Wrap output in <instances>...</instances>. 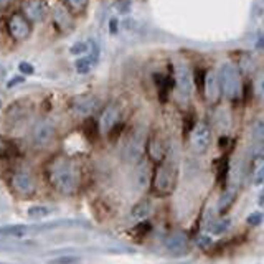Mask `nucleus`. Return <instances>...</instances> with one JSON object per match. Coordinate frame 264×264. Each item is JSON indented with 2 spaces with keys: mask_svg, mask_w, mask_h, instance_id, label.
Segmentation results:
<instances>
[{
  "mask_svg": "<svg viewBox=\"0 0 264 264\" xmlns=\"http://www.w3.org/2000/svg\"><path fill=\"white\" fill-rule=\"evenodd\" d=\"M134 184L139 192H144L151 184V165L147 162H140L139 167L135 168L134 173Z\"/></svg>",
  "mask_w": 264,
  "mask_h": 264,
  "instance_id": "nucleus-15",
  "label": "nucleus"
},
{
  "mask_svg": "<svg viewBox=\"0 0 264 264\" xmlns=\"http://www.w3.org/2000/svg\"><path fill=\"white\" fill-rule=\"evenodd\" d=\"M18 70H20V73L23 74V76H25V74H26V76H30V74L35 73V68H33L30 63H26V62L20 63V65H18Z\"/></svg>",
  "mask_w": 264,
  "mask_h": 264,
  "instance_id": "nucleus-35",
  "label": "nucleus"
},
{
  "mask_svg": "<svg viewBox=\"0 0 264 264\" xmlns=\"http://www.w3.org/2000/svg\"><path fill=\"white\" fill-rule=\"evenodd\" d=\"M264 220V216L261 212H253V213H249L248 215V218H246V223L249 226H259L261 223Z\"/></svg>",
  "mask_w": 264,
  "mask_h": 264,
  "instance_id": "nucleus-31",
  "label": "nucleus"
},
{
  "mask_svg": "<svg viewBox=\"0 0 264 264\" xmlns=\"http://www.w3.org/2000/svg\"><path fill=\"white\" fill-rule=\"evenodd\" d=\"M109 32L112 33V35L114 33H118V20L116 18H112L109 22Z\"/></svg>",
  "mask_w": 264,
  "mask_h": 264,
  "instance_id": "nucleus-38",
  "label": "nucleus"
},
{
  "mask_svg": "<svg viewBox=\"0 0 264 264\" xmlns=\"http://www.w3.org/2000/svg\"><path fill=\"white\" fill-rule=\"evenodd\" d=\"M87 51H90V45L84 43V42H76V43H73L70 46V53L73 56H81Z\"/></svg>",
  "mask_w": 264,
  "mask_h": 264,
  "instance_id": "nucleus-30",
  "label": "nucleus"
},
{
  "mask_svg": "<svg viewBox=\"0 0 264 264\" xmlns=\"http://www.w3.org/2000/svg\"><path fill=\"white\" fill-rule=\"evenodd\" d=\"M74 12H83L87 5V0H66Z\"/></svg>",
  "mask_w": 264,
  "mask_h": 264,
  "instance_id": "nucleus-33",
  "label": "nucleus"
},
{
  "mask_svg": "<svg viewBox=\"0 0 264 264\" xmlns=\"http://www.w3.org/2000/svg\"><path fill=\"white\" fill-rule=\"evenodd\" d=\"M175 86H177V91L182 98L188 99L192 96L193 86H195L193 73L190 68H188V65L184 62L175 65Z\"/></svg>",
  "mask_w": 264,
  "mask_h": 264,
  "instance_id": "nucleus-5",
  "label": "nucleus"
},
{
  "mask_svg": "<svg viewBox=\"0 0 264 264\" xmlns=\"http://www.w3.org/2000/svg\"><path fill=\"white\" fill-rule=\"evenodd\" d=\"M149 152H151V157L154 160H160L165 155V145L159 137L151 139V144H149Z\"/></svg>",
  "mask_w": 264,
  "mask_h": 264,
  "instance_id": "nucleus-23",
  "label": "nucleus"
},
{
  "mask_svg": "<svg viewBox=\"0 0 264 264\" xmlns=\"http://www.w3.org/2000/svg\"><path fill=\"white\" fill-rule=\"evenodd\" d=\"M119 123V107L116 104H109L101 114L99 119V132H111Z\"/></svg>",
  "mask_w": 264,
  "mask_h": 264,
  "instance_id": "nucleus-10",
  "label": "nucleus"
},
{
  "mask_svg": "<svg viewBox=\"0 0 264 264\" xmlns=\"http://www.w3.org/2000/svg\"><path fill=\"white\" fill-rule=\"evenodd\" d=\"M197 243H198V246L207 248V246L212 245V238H210L208 234H200L198 238H197Z\"/></svg>",
  "mask_w": 264,
  "mask_h": 264,
  "instance_id": "nucleus-37",
  "label": "nucleus"
},
{
  "mask_svg": "<svg viewBox=\"0 0 264 264\" xmlns=\"http://www.w3.org/2000/svg\"><path fill=\"white\" fill-rule=\"evenodd\" d=\"M56 134V126L51 119H42L32 129V144L35 147H45L53 140Z\"/></svg>",
  "mask_w": 264,
  "mask_h": 264,
  "instance_id": "nucleus-6",
  "label": "nucleus"
},
{
  "mask_svg": "<svg viewBox=\"0 0 264 264\" xmlns=\"http://www.w3.org/2000/svg\"><path fill=\"white\" fill-rule=\"evenodd\" d=\"M155 83H157V87H159V96L162 101L167 99V94H168V90H170V84H168V78L164 76V74H157L155 76Z\"/></svg>",
  "mask_w": 264,
  "mask_h": 264,
  "instance_id": "nucleus-26",
  "label": "nucleus"
},
{
  "mask_svg": "<svg viewBox=\"0 0 264 264\" xmlns=\"http://www.w3.org/2000/svg\"><path fill=\"white\" fill-rule=\"evenodd\" d=\"M259 205L264 207V188H262V192H261V195H259Z\"/></svg>",
  "mask_w": 264,
  "mask_h": 264,
  "instance_id": "nucleus-40",
  "label": "nucleus"
},
{
  "mask_svg": "<svg viewBox=\"0 0 264 264\" xmlns=\"http://www.w3.org/2000/svg\"><path fill=\"white\" fill-rule=\"evenodd\" d=\"M79 261H81L79 256L66 254V256H58V258H53L46 264H78Z\"/></svg>",
  "mask_w": 264,
  "mask_h": 264,
  "instance_id": "nucleus-29",
  "label": "nucleus"
},
{
  "mask_svg": "<svg viewBox=\"0 0 264 264\" xmlns=\"http://www.w3.org/2000/svg\"><path fill=\"white\" fill-rule=\"evenodd\" d=\"M22 83H25V76H13V78L9 79V83H7V87H9V90H12V87H15V86L22 84Z\"/></svg>",
  "mask_w": 264,
  "mask_h": 264,
  "instance_id": "nucleus-36",
  "label": "nucleus"
},
{
  "mask_svg": "<svg viewBox=\"0 0 264 264\" xmlns=\"http://www.w3.org/2000/svg\"><path fill=\"white\" fill-rule=\"evenodd\" d=\"M25 15L33 22H42L46 17V7L42 0H28L25 4Z\"/></svg>",
  "mask_w": 264,
  "mask_h": 264,
  "instance_id": "nucleus-16",
  "label": "nucleus"
},
{
  "mask_svg": "<svg viewBox=\"0 0 264 264\" xmlns=\"http://www.w3.org/2000/svg\"><path fill=\"white\" fill-rule=\"evenodd\" d=\"M203 91H205V98L208 103H216L221 96V86L218 79V73L207 71L205 79H203Z\"/></svg>",
  "mask_w": 264,
  "mask_h": 264,
  "instance_id": "nucleus-9",
  "label": "nucleus"
},
{
  "mask_svg": "<svg viewBox=\"0 0 264 264\" xmlns=\"http://www.w3.org/2000/svg\"><path fill=\"white\" fill-rule=\"evenodd\" d=\"M99 107V99L96 96H81L74 101L73 111L78 116H91Z\"/></svg>",
  "mask_w": 264,
  "mask_h": 264,
  "instance_id": "nucleus-13",
  "label": "nucleus"
},
{
  "mask_svg": "<svg viewBox=\"0 0 264 264\" xmlns=\"http://www.w3.org/2000/svg\"><path fill=\"white\" fill-rule=\"evenodd\" d=\"M144 144H145V131L140 129V127L132 131L124 145V160L129 162V164L140 162L142 154H144Z\"/></svg>",
  "mask_w": 264,
  "mask_h": 264,
  "instance_id": "nucleus-4",
  "label": "nucleus"
},
{
  "mask_svg": "<svg viewBox=\"0 0 264 264\" xmlns=\"http://www.w3.org/2000/svg\"><path fill=\"white\" fill-rule=\"evenodd\" d=\"M55 212L53 208H48L45 205H33L26 210V215H28L30 220H35V221H42L45 218H48V216Z\"/></svg>",
  "mask_w": 264,
  "mask_h": 264,
  "instance_id": "nucleus-20",
  "label": "nucleus"
},
{
  "mask_svg": "<svg viewBox=\"0 0 264 264\" xmlns=\"http://www.w3.org/2000/svg\"><path fill=\"white\" fill-rule=\"evenodd\" d=\"M0 109H2V101H0Z\"/></svg>",
  "mask_w": 264,
  "mask_h": 264,
  "instance_id": "nucleus-42",
  "label": "nucleus"
},
{
  "mask_svg": "<svg viewBox=\"0 0 264 264\" xmlns=\"http://www.w3.org/2000/svg\"><path fill=\"white\" fill-rule=\"evenodd\" d=\"M253 90H254V96L258 98L259 101H264V70H261V71L254 76Z\"/></svg>",
  "mask_w": 264,
  "mask_h": 264,
  "instance_id": "nucleus-25",
  "label": "nucleus"
},
{
  "mask_svg": "<svg viewBox=\"0 0 264 264\" xmlns=\"http://www.w3.org/2000/svg\"><path fill=\"white\" fill-rule=\"evenodd\" d=\"M229 226H231V220L229 218H221V220H216L213 221L212 225L208 226V231L212 233V234H223V233H226Z\"/></svg>",
  "mask_w": 264,
  "mask_h": 264,
  "instance_id": "nucleus-24",
  "label": "nucleus"
},
{
  "mask_svg": "<svg viewBox=\"0 0 264 264\" xmlns=\"http://www.w3.org/2000/svg\"><path fill=\"white\" fill-rule=\"evenodd\" d=\"M192 149L197 154H205L212 145V129L207 123H198L193 127L190 135Z\"/></svg>",
  "mask_w": 264,
  "mask_h": 264,
  "instance_id": "nucleus-8",
  "label": "nucleus"
},
{
  "mask_svg": "<svg viewBox=\"0 0 264 264\" xmlns=\"http://www.w3.org/2000/svg\"><path fill=\"white\" fill-rule=\"evenodd\" d=\"M18 155V149L12 140L0 137V159H13Z\"/></svg>",
  "mask_w": 264,
  "mask_h": 264,
  "instance_id": "nucleus-21",
  "label": "nucleus"
},
{
  "mask_svg": "<svg viewBox=\"0 0 264 264\" xmlns=\"http://www.w3.org/2000/svg\"><path fill=\"white\" fill-rule=\"evenodd\" d=\"M236 197H238V188H236V187H229L228 190L220 197V200H218V212L220 213H225L226 210L233 205V201L236 200Z\"/></svg>",
  "mask_w": 264,
  "mask_h": 264,
  "instance_id": "nucleus-19",
  "label": "nucleus"
},
{
  "mask_svg": "<svg viewBox=\"0 0 264 264\" xmlns=\"http://www.w3.org/2000/svg\"><path fill=\"white\" fill-rule=\"evenodd\" d=\"M251 137L254 142H264V114L258 116L251 124Z\"/></svg>",
  "mask_w": 264,
  "mask_h": 264,
  "instance_id": "nucleus-22",
  "label": "nucleus"
},
{
  "mask_svg": "<svg viewBox=\"0 0 264 264\" xmlns=\"http://www.w3.org/2000/svg\"><path fill=\"white\" fill-rule=\"evenodd\" d=\"M9 32H10V35L18 40V42H22V40H25L26 37L30 35V25L28 22H26V18L23 15H13L10 18V22H9Z\"/></svg>",
  "mask_w": 264,
  "mask_h": 264,
  "instance_id": "nucleus-11",
  "label": "nucleus"
},
{
  "mask_svg": "<svg viewBox=\"0 0 264 264\" xmlns=\"http://www.w3.org/2000/svg\"><path fill=\"white\" fill-rule=\"evenodd\" d=\"M251 159H261L264 157V142H254V145L251 147Z\"/></svg>",
  "mask_w": 264,
  "mask_h": 264,
  "instance_id": "nucleus-32",
  "label": "nucleus"
},
{
  "mask_svg": "<svg viewBox=\"0 0 264 264\" xmlns=\"http://www.w3.org/2000/svg\"><path fill=\"white\" fill-rule=\"evenodd\" d=\"M7 2H9V0H0V5H5Z\"/></svg>",
  "mask_w": 264,
  "mask_h": 264,
  "instance_id": "nucleus-41",
  "label": "nucleus"
},
{
  "mask_svg": "<svg viewBox=\"0 0 264 264\" xmlns=\"http://www.w3.org/2000/svg\"><path fill=\"white\" fill-rule=\"evenodd\" d=\"M253 180H254V182H253L254 185H262V184H264V162L258 167V170H256Z\"/></svg>",
  "mask_w": 264,
  "mask_h": 264,
  "instance_id": "nucleus-34",
  "label": "nucleus"
},
{
  "mask_svg": "<svg viewBox=\"0 0 264 264\" xmlns=\"http://www.w3.org/2000/svg\"><path fill=\"white\" fill-rule=\"evenodd\" d=\"M215 124L220 129V132H228L231 127V114L228 107H218L215 112Z\"/></svg>",
  "mask_w": 264,
  "mask_h": 264,
  "instance_id": "nucleus-18",
  "label": "nucleus"
},
{
  "mask_svg": "<svg viewBox=\"0 0 264 264\" xmlns=\"http://www.w3.org/2000/svg\"><path fill=\"white\" fill-rule=\"evenodd\" d=\"M93 65H94V62H93L90 56H87V58H79V60H76V63H74V68H76V71L79 74H87V73L91 71Z\"/></svg>",
  "mask_w": 264,
  "mask_h": 264,
  "instance_id": "nucleus-27",
  "label": "nucleus"
},
{
  "mask_svg": "<svg viewBox=\"0 0 264 264\" xmlns=\"http://www.w3.org/2000/svg\"><path fill=\"white\" fill-rule=\"evenodd\" d=\"M165 248H167V251L173 254V256H182V254H185L187 253V249H188V240H187V236L184 233H172L168 238L165 240Z\"/></svg>",
  "mask_w": 264,
  "mask_h": 264,
  "instance_id": "nucleus-12",
  "label": "nucleus"
},
{
  "mask_svg": "<svg viewBox=\"0 0 264 264\" xmlns=\"http://www.w3.org/2000/svg\"><path fill=\"white\" fill-rule=\"evenodd\" d=\"M256 48H258V50H264V35H261L258 38V42H256Z\"/></svg>",
  "mask_w": 264,
  "mask_h": 264,
  "instance_id": "nucleus-39",
  "label": "nucleus"
},
{
  "mask_svg": "<svg viewBox=\"0 0 264 264\" xmlns=\"http://www.w3.org/2000/svg\"><path fill=\"white\" fill-rule=\"evenodd\" d=\"M12 185H13V188H15L18 193H23V195L32 193L33 188H35V184H33V177L28 172H25V170H20V172H17L15 175H13Z\"/></svg>",
  "mask_w": 264,
  "mask_h": 264,
  "instance_id": "nucleus-14",
  "label": "nucleus"
},
{
  "mask_svg": "<svg viewBox=\"0 0 264 264\" xmlns=\"http://www.w3.org/2000/svg\"><path fill=\"white\" fill-rule=\"evenodd\" d=\"M175 179H177V170L172 162H165L160 165L155 173V188L159 193H170L173 190Z\"/></svg>",
  "mask_w": 264,
  "mask_h": 264,
  "instance_id": "nucleus-7",
  "label": "nucleus"
},
{
  "mask_svg": "<svg viewBox=\"0 0 264 264\" xmlns=\"http://www.w3.org/2000/svg\"><path fill=\"white\" fill-rule=\"evenodd\" d=\"M50 180L62 195H71L76 190V172L70 160L58 159L51 165Z\"/></svg>",
  "mask_w": 264,
  "mask_h": 264,
  "instance_id": "nucleus-2",
  "label": "nucleus"
},
{
  "mask_svg": "<svg viewBox=\"0 0 264 264\" xmlns=\"http://www.w3.org/2000/svg\"><path fill=\"white\" fill-rule=\"evenodd\" d=\"M154 212V207H152V201L151 200H140L137 201L131 210V216L134 220L137 221H145L149 216L152 215Z\"/></svg>",
  "mask_w": 264,
  "mask_h": 264,
  "instance_id": "nucleus-17",
  "label": "nucleus"
},
{
  "mask_svg": "<svg viewBox=\"0 0 264 264\" xmlns=\"http://www.w3.org/2000/svg\"><path fill=\"white\" fill-rule=\"evenodd\" d=\"M91 225L84 220H74V218H60V220H50L42 223H33V225H5L0 226V234L10 236V238H26L30 234H42L48 231L62 228H90Z\"/></svg>",
  "mask_w": 264,
  "mask_h": 264,
  "instance_id": "nucleus-1",
  "label": "nucleus"
},
{
  "mask_svg": "<svg viewBox=\"0 0 264 264\" xmlns=\"http://www.w3.org/2000/svg\"><path fill=\"white\" fill-rule=\"evenodd\" d=\"M218 79H220L221 93L225 94L228 99L241 98L243 83H241V74H240L238 66L229 62H225L218 70Z\"/></svg>",
  "mask_w": 264,
  "mask_h": 264,
  "instance_id": "nucleus-3",
  "label": "nucleus"
},
{
  "mask_svg": "<svg viewBox=\"0 0 264 264\" xmlns=\"http://www.w3.org/2000/svg\"><path fill=\"white\" fill-rule=\"evenodd\" d=\"M55 18H56V22L63 26V28H68V26L71 25V18L68 17V13H66V10L63 9V7H56L55 9Z\"/></svg>",
  "mask_w": 264,
  "mask_h": 264,
  "instance_id": "nucleus-28",
  "label": "nucleus"
}]
</instances>
